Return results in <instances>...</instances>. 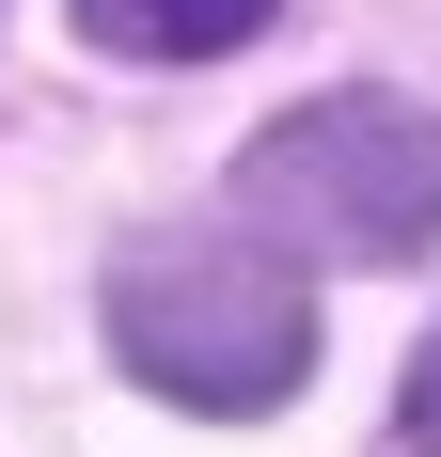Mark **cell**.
<instances>
[{
  "instance_id": "6da1fadb",
  "label": "cell",
  "mask_w": 441,
  "mask_h": 457,
  "mask_svg": "<svg viewBox=\"0 0 441 457\" xmlns=\"http://www.w3.org/2000/svg\"><path fill=\"white\" fill-rule=\"evenodd\" d=\"M111 363L142 395H174V411L237 426V411H284L315 378V300L253 237H142L111 269Z\"/></svg>"
},
{
  "instance_id": "7a4b0ae2",
  "label": "cell",
  "mask_w": 441,
  "mask_h": 457,
  "mask_svg": "<svg viewBox=\"0 0 441 457\" xmlns=\"http://www.w3.org/2000/svg\"><path fill=\"white\" fill-rule=\"evenodd\" d=\"M237 205L300 253H347V269H410L441 253V111L426 95H300L284 127L237 158Z\"/></svg>"
},
{
  "instance_id": "3957f363",
  "label": "cell",
  "mask_w": 441,
  "mask_h": 457,
  "mask_svg": "<svg viewBox=\"0 0 441 457\" xmlns=\"http://www.w3.org/2000/svg\"><path fill=\"white\" fill-rule=\"evenodd\" d=\"M268 16L284 0H79V47H111V63H220Z\"/></svg>"
},
{
  "instance_id": "277c9868",
  "label": "cell",
  "mask_w": 441,
  "mask_h": 457,
  "mask_svg": "<svg viewBox=\"0 0 441 457\" xmlns=\"http://www.w3.org/2000/svg\"><path fill=\"white\" fill-rule=\"evenodd\" d=\"M395 442L441 457V331H426V363H410V395H395Z\"/></svg>"
}]
</instances>
